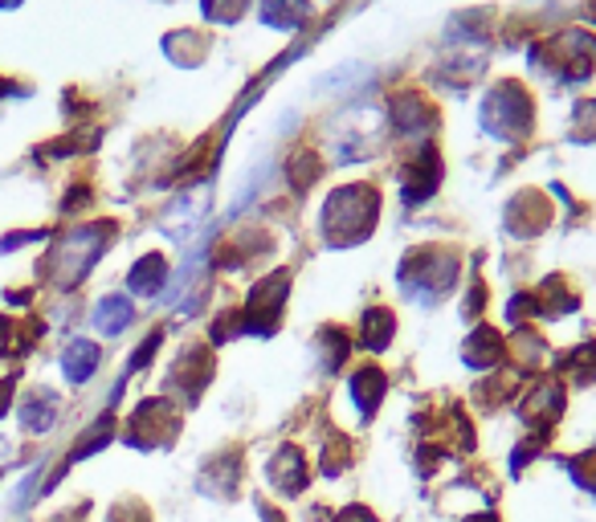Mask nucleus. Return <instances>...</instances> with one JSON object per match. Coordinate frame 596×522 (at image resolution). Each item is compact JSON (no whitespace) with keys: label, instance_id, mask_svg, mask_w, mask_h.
<instances>
[{"label":"nucleus","instance_id":"1","mask_svg":"<svg viewBox=\"0 0 596 522\" xmlns=\"http://www.w3.org/2000/svg\"><path fill=\"white\" fill-rule=\"evenodd\" d=\"M94 364H99V352H94L90 343H74V347L66 352V359H62V371H66V380L83 384L86 375L94 371Z\"/></svg>","mask_w":596,"mask_h":522},{"label":"nucleus","instance_id":"2","mask_svg":"<svg viewBox=\"0 0 596 522\" xmlns=\"http://www.w3.org/2000/svg\"><path fill=\"white\" fill-rule=\"evenodd\" d=\"M127 319H131V306L123 303V298H106V303L99 306V327H103L106 335L123 331V327H127Z\"/></svg>","mask_w":596,"mask_h":522}]
</instances>
